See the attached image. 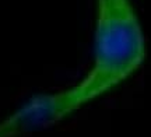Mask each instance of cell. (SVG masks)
I'll return each instance as SVG.
<instances>
[{"label": "cell", "instance_id": "cell-1", "mask_svg": "<svg viewBox=\"0 0 151 137\" xmlns=\"http://www.w3.org/2000/svg\"><path fill=\"white\" fill-rule=\"evenodd\" d=\"M95 60L76 88L84 104L132 76L146 57L141 25L130 0H98Z\"/></svg>", "mask_w": 151, "mask_h": 137}, {"label": "cell", "instance_id": "cell-2", "mask_svg": "<svg viewBox=\"0 0 151 137\" xmlns=\"http://www.w3.org/2000/svg\"><path fill=\"white\" fill-rule=\"evenodd\" d=\"M77 88L32 98L21 109L0 123V137H17L48 129L83 106Z\"/></svg>", "mask_w": 151, "mask_h": 137}]
</instances>
